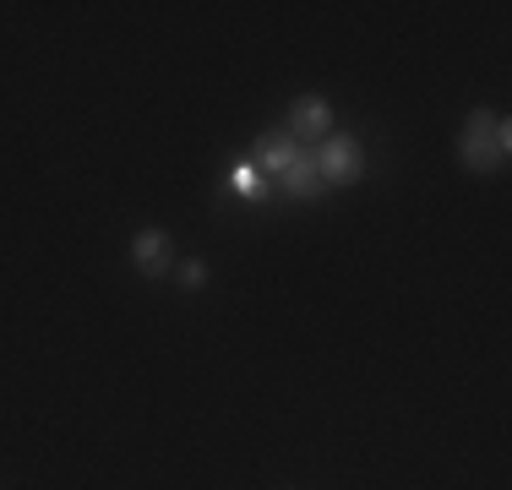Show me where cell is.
Listing matches in <instances>:
<instances>
[{
	"label": "cell",
	"mask_w": 512,
	"mask_h": 490,
	"mask_svg": "<svg viewBox=\"0 0 512 490\" xmlns=\"http://www.w3.org/2000/svg\"><path fill=\"white\" fill-rule=\"evenodd\" d=\"M512 153V126L507 115H491V109H474L469 120H463V137H458V158L469 169H502Z\"/></svg>",
	"instance_id": "1"
},
{
	"label": "cell",
	"mask_w": 512,
	"mask_h": 490,
	"mask_svg": "<svg viewBox=\"0 0 512 490\" xmlns=\"http://www.w3.org/2000/svg\"><path fill=\"white\" fill-rule=\"evenodd\" d=\"M316 175H322V186H355L365 175V147L355 137H327L316 147Z\"/></svg>",
	"instance_id": "2"
},
{
	"label": "cell",
	"mask_w": 512,
	"mask_h": 490,
	"mask_svg": "<svg viewBox=\"0 0 512 490\" xmlns=\"http://www.w3.org/2000/svg\"><path fill=\"white\" fill-rule=\"evenodd\" d=\"M289 137H295L300 147L306 142H316V137H327L333 131V104L327 98H316V93H306V98H295V109H289Z\"/></svg>",
	"instance_id": "3"
},
{
	"label": "cell",
	"mask_w": 512,
	"mask_h": 490,
	"mask_svg": "<svg viewBox=\"0 0 512 490\" xmlns=\"http://www.w3.org/2000/svg\"><path fill=\"white\" fill-rule=\"evenodd\" d=\"M131 262H137V273L164 278L169 267H175V251H169V235H164V229H142V235L131 240Z\"/></svg>",
	"instance_id": "4"
},
{
	"label": "cell",
	"mask_w": 512,
	"mask_h": 490,
	"mask_svg": "<svg viewBox=\"0 0 512 490\" xmlns=\"http://www.w3.org/2000/svg\"><path fill=\"white\" fill-rule=\"evenodd\" d=\"M306 153L289 131H267L262 147H256V169H262V180H284V169L295 164V158Z\"/></svg>",
	"instance_id": "5"
},
{
	"label": "cell",
	"mask_w": 512,
	"mask_h": 490,
	"mask_svg": "<svg viewBox=\"0 0 512 490\" xmlns=\"http://www.w3.org/2000/svg\"><path fill=\"white\" fill-rule=\"evenodd\" d=\"M278 186L295 196V202H316V196L327 191V186H322V175H316V153H300L295 164L284 169V180H278Z\"/></svg>",
	"instance_id": "6"
},
{
	"label": "cell",
	"mask_w": 512,
	"mask_h": 490,
	"mask_svg": "<svg viewBox=\"0 0 512 490\" xmlns=\"http://www.w3.org/2000/svg\"><path fill=\"white\" fill-rule=\"evenodd\" d=\"M229 191L246 196V202H267V191H273V186L262 180V169H256V164H235V175H229Z\"/></svg>",
	"instance_id": "7"
},
{
	"label": "cell",
	"mask_w": 512,
	"mask_h": 490,
	"mask_svg": "<svg viewBox=\"0 0 512 490\" xmlns=\"http://www.w3.org/2000/svg\"><path fill=\"white\" fill-rule=\"evenodd\" d=\"M180 284H186V289H202V284H207V262H197V256H191V262H180Z\"/></svg>",
	"instance_id": "8"
}]
</instances>
